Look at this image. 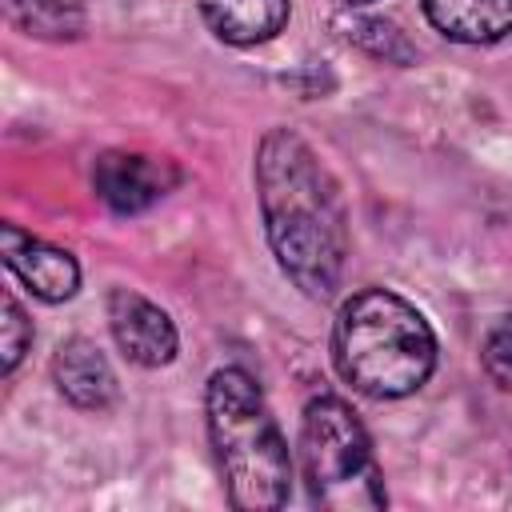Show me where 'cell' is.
<instances>
[{"instance_id":"2","label":"cell","mask_w":512,"mask_h":512,"mask_svg":"<svg viewBox=\"0 0 512 512\" xmlns=\"http://www.w3.org/2000/svg\"><path fill=\"white\" fill-rule=\"evenodd\" d=\"M336 372L372 400L412 396L436 368L428 320L392 288H364L344 300L332 328Z\"/></svg>"},{"instance_id":"7","label":"cell","mask_w":512,"mask_h":512,"mask_svg":"<svg viewBox=\"0 0 512 512\" xmlns=\"http://www.w3.org/2000/svg\"><path fill=\"white\" fill-rule=\"evenodd\" d=\"M0 252H4V264L8 272L36 296V300H48V304H60L68 300L76 288H80V264L72 252L16 228V224H4L0 228Z\"/></svg>"},{"instance_id":"15","label":"cell","mask_w":512,"mask_h":512,"mask_svg":"<svg viewBox=\"0 0 512 512\" xmlns=\"http://www.w3.org/2000/svg\"><path fill=\"white\" fill-rule=\"evenodd\" d=\"M340 4H352L356 8V4H372V0H340Z\"/></svg>"},{"instance_id":"8","label":"cell","mask_w":512,"mask_h":512,"mask_svg":"<svg viewBox=\"0 0 512 512\" xmlns=\"http://www.w3.org/2000/svg\"><path fill=\"white\" fill-rule=\"evenodd\" d=\"M52 380L60 396L84 412H100L116 400V372L104 360V352L84 336L60 344V352L52 356Z\"/></svg>"},{"instance_id":"14","label":"cell","mask_w":512,"mask_h":512,"mask_svg":"<svg viewBox=\"0 0 512 512\" xmlns=\"http://www.w3.org/2000/svg\"><path fill=\"white\" fill-rule=\"evenodd\" d=\"M480 360H484V372L492 376V384L512 388V308H508V312L492 324V332L484 336Z\"/></svg>"},{"instance_id":"3","label":"cell","mask_w":512,"mask_h":512,"mask_svg":"<svg viewBox=\"0 0 512 512\" xmlns=\"http://www.w3.org/2000/svg\"><path fill=\"white\" fill-rule=\"evenodd\" d=\"M204 416L228 504L240 512L288 504L292 460L260 384L244 368L212 372L204 388Z\"/></svg>"},{"instance_id":"9","label":"cell","mask_w":512,"mask_h":512,"mask_svg":"<svg viewBox=\"0 0 512 512\" xmlns=\"http://www.w3.org/2000/svg\"><path fill=\"white\" fill-rule=\"evenodd\" d=\"M288 12V0H200V16L212 36L236 48H252L280 36Z\"/></svg>"},{"instance_id":"13","label":"cell","mask_w":512,"mask_h":512,"mask_svg":"<svg viewBox=\"0 0 512 512\" xmlns=\"http://www.w3.org/2000/svg\"><path fill=\"white\" fill-rule=\"evenodd\" d=\"M28 344H32V320L24 316V308L16 304V296L4 292V300H0V352H4V376L16 372V364L24 360Z\"/></svg>"},{"instance_id":"1","label":"cell","mask_w":512,"mask_h":512,"mask_svg":"<svg viewBox=\"0 0 512 512\" xmlns=\"http://www.w3.org/2000/svg\"><path fill=\"white\" fill-rule=\"evenodd\" d=\"M256 196L284 276L312 300H328L348 260V208L340 184L292 128L264 132L256 148Z\"/></svg>"},{"instance_id":"6","label":"cell","mask_w":512,"mask_h":512,"mask_svg":"<svg viewBox=\"0 0 512 512\" xmlns=\"http://www.w3.org/2000/svg\"><path fill=\"white\" fill-rule=\"evenodd\" d=\"M108 328H112L116 348L140 368L172 364L176 344H180L172 316L160 304H152L148 296L132 292V288H112V296H108Z\"/></svg>"},{"instance_id":"10","label":"cell","mask_w":512,"mask_h":512,"mask_svg":"<svg viewBox=\"0 0 512 512\" xmlns=\"http://www.w3.org/2000/svg\"><path fill=\"white\" fill-rule=\"evenodd\" d=\"M424 16L456 44H496L512 32V0H424Z\"/></svg>"},{"instance_id":"11","label":"cell","mask_w":512,"mask_h":512,"mask_svg":"<svg viewBox=\"0 0 512 512\" xmlns=\"http://www.w3.org/2000/svg\"><path fill=\"white\" fill-rule=\"evenodd\" d=\"M8 24L36 40H76L84 36V4L80 0H4Z\"/></svg>"},{"instance_id":"4","label":"cell","mask_w":512,"mask_h":512,"mask_svg":"<svg viewBox=\"0 0 512 512\" xmlns=\"http://www.w3.org/2000/svg\"><path fill=\"white\" fill-rule=\"evenodd\" d=\"M300 464L308 496L332 512L384 508V484L372 456L368 428L348 400L324 392L312 396L300 420Z\"/></svg>"},{"instance_id":"5","label":"cell","mask_w":512,"mask_h":512,"mask_svg":"<svg viewBox=\"0 0 512 512\" xmlns=\"http://www.w3.org/2000/svg\"><path fill=\"white\" fill-rule=\"evenodd\" d=\"M176 184H180V168L168 156H148V152H120L116 148V152H104L92 168L96 196L120 216H136V212L152 208Z\"/></svg>"},{"instance_id":"12","label":"cell","mask_w":512,"mask_h":512,"mask_svg":"<svg viewBox=\"0 0 512 512\" xmlns=\"http://www.w3.org/2000/svg\"><path fill=\"white\" fill-rule=\"evenodd\" d=\"M348 40H356L360 48H368L372 56H384L388 64H412L416 48L404 40V32L388 20H356L348 28Z\"/></svg>"}]
</instances>
